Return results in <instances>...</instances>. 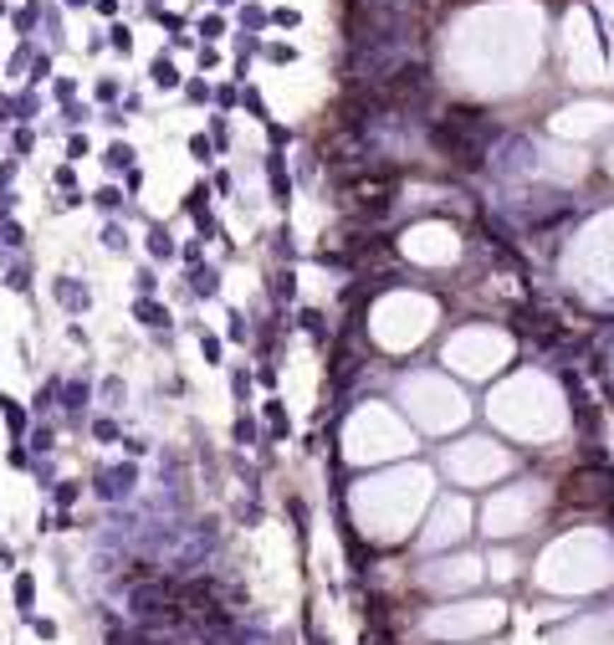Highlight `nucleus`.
<instances>
[{
  "instance_id": "29",
  "label": "nucleus",
  "mask_w": 614,
  "mask_h": 645,
  "mask_svg": "<svg viewBox=\"0 0 614 645\" xmlns=\"http://www.w3.org/2000/svg\"><path fill=\"white\" fill-rule=\"evenodd\" d=\"M200 36H205V41L226 36V21H221V16H205V21H200Z\"/></svg>"
},
{
  "instance_id": "26",
  "label": "nucleus",
  "mask_w": 614,
  "mask_h": 645,
  "mask_svg": "<svg viewBox=\"0 0 614 645\" xmlns=\"http://www.w3.org/2000/svg\"><path fill=\"white\" fill-rule=\"evenodd\" d=\"M57 384H62V379H47V384L36 390V410H52V405H57Z\"/></svg>"
},
{
  "instance_id": "37",
  "label": "nucleus",
  "mask_w": 614,
  "mask_h": 645,
  "mask_svg": "<svg viewBox=\"0 0 614 645\" xmlns=\"http://www.w3.org/2000/svg\"><path fill=\"white\" fill-rule=\"evenodd\" d=\"M272 287H277V297H292V272H277Z\"/></svg>"
},
{
  "instance_id": "5",
  "label": "nucleus",
  "mask_w": 614,
  "mask_h": 645,
  "mask_svg": "<svg viewBox=\"0 0 614 645\" xmlns=\"http://www.w3.org/2000/svg\"><path fill=\"white\" fill-rule=\"evenodd\" d=\"M57 395H62V405H67V415H82L87 400H93V384L87 379H67V384H57Z\"/></svg>"
},
{
  "instance_id": "19",
  "label": "nucleus",
  "mask_w": 614,
  "mask_h": 645,
  "mask_svg": "<svg viewBox=\"0 0 614 645\" xmlns=\"http://www.w3.org/2000/svg\"><path fill=\"white\" fill-rule=\"evenodd\" d=\"M52 446H57V430H52V425H41L36 436H31V446H26V451H36V456H47Z\"/></svg>"
},
{
  "instance_id": "2",
  "label": "nucleus",
  "mask_w": 614,
  "mask_h": 645,
  "mask_svg": "<svg viewBox=\"0 0 614 645\" xmlns=\"http://www.w3.org/2000/svg\"><path fill=\"white\" fill-rule=\"evenodd\" d=\"M52 297H57V308H67V313H87V303H93V292H87L77 277H57Z\"/></svg>"
},
{
  "instance_id": "22",
  "label": "nucleus",
  "mask_w": 614,
  "mask_h": 645,
  "mask_svg": "<svg viewBox=\"0 0 614 645\" xmlns=\"http://www.w3.org/2000/svg\"><path fill=\"white\" fill-rule=\"evenodd\" d=\"M190 154L200 159V164H210V159H215V144H210L205 134H195V139H190Z\"/></svg>"
},
{
  "instance_id": "23",
  "label": "nucleus",
  "mask_w": 614,
  "mask_h": 645,
  "mask_svg": "<svg viewBox=\"0 0 614 645\" xmlns=\"http://www.w3.org/2000/svg\"><path fill=\"white\" fill-rule=\"evenodd\" d=\"M302 328H307V333H313L318 343L328 338V322H323V313H313V308H307V313H302Z\"/></svg>"
},
{
  "instance_id": "36",
  "label": "nucleus",
  "mask_w": 614,
  "mask_h": 645,
  "mask_svg": "<svg viewBox=\"0 0 614 645\" xmlns=\"http://www.w3.org/2000/svg\"><path fill=\"white\" fill-rule=\"evenodd\" d=\"M82 154H87V139L72 134V139H67V159H82Z\"/></svg>"
},
{
  "instance_id": "8",
  "label": "nucleus",
  "mask_w": 614,
  "mask_h": 645,
  "mask_svg": "<svg viewBox=\"0 0 614 645\" xmlns=\"http://www.w3.org/2000/svg\"><path fill=\"white\" fill-rule=\"evenodd\" d=\"M190 292L195 297H215V292H221V272H215V267H195L190 272Z\"/></svg>"
},
{
  "instance_id": "45",
  "label": "nucleus",
  "mask_w": 614,
  "mask_h": 645,
  "mask_svg": "<svg viewBox=\"0 0 614 645\" xmlns=\"http://www.w3.org/2000/svg\"><path fill=\"white\" fill-rule=\"evenodd\" d=\"M67 6H87V0H67Z\"/></svg>"
},
{
  "instance_id": "11",
  "label": "nucleus",
  "mask_w": 614,
  "mask_h": 645,
  "mask_svg": "<svg viewBox=\"0 0 614 645\" xmlns=\"http://www.w3.org/2000/svg\"><path fill=\"white\" fill-rule=\"evenodd\" d=\"M6 287H11V292H31V262H26V256H21V262H11Z\"/></svg>"
},
{
  "instance_id": "28",
  "label": "nucleus",
  "mask_w": 614,
  "mask_h": 645,
  "mask_svg": "<svg viewBox=\"0 0 614 645\" xmlns=\"http://www.w3.org/2000/svg\"><path fill=\"white\" fill-rule=\"evenodd\" d=\"M200 354H205L210 364H221V338H215V333H205V328H200Z\"/></svg>"
},
{
  "instance_id": "30",
  "label": "nucleus",
  "mask_w": 614,
  "mask_h": 645,
  "mask_svg": "<svg viewBox=\"0 0 614 645\" xmlns=\"http://www.w3.org/2000/svg\"><path fill=\"white\" fill-rule=\"evenodd\" d=\"M62 118H67L72 128H82V123H87V108H82V103H62Z\"/></svg>"
},
{
  "instance_id": "7",
  "label": "nucleus",
  "mask_w": 614,
  "mask_h": 645,
  "mask_svg": "<svg viewBox=\"0 0 614 645\" xmlns=\"http://www.w3.org/2000/svg\"><path fill=\"white\" fill-rule=\"evenodd\" d=\"M267 175H272V200L287 205V200H292V180H287V169H282V154L267 159Z\"/></svg>"
},
{
  "instance_id": "14",
  "label": "nucleus",
  "mask_w": 614,
  "mask_h": 645,
  "mask_svg": "<svg viewBox=\"0 0 614 645\" xmlns=\"http://www.w3.org/2000/svg\"><path fill=\"white\" fill-rule=\"evenodd\" d=\"M21 625H31L36 640H57V635H62V625H57V620H47V615H26Z\"/></svg>"
},
{
  "instance_id": "4",
  "label": "nucleus",
  "mask_w": 614,
  "mask_h": 645,
  "mask_svg": "<svg viewBox=\"0 0 614 645\" xmlns=\"http://www.w3.org/2000/svg\"><path fill=\"white\" fill-rule=\"evenodd\" d=\"M11 605H16V615L26 620V615H36V574H26L21 569L16 579H11Z\"/></svg>"
},
{
  "instance_id": "21",
  "label": "nucleus",
  "mask_w": 614,
  "mask_h": 645,
  "mask_svg": "<svg viewBox=\"0 0 614 645\" xmlns=\"http://www.w3.org/2000/svg\"><path fill=\"white\" fill-rule=\"evenodd\" d=\"M11 26H16V36H21V41H26V36H31V26H36V11H31V6H26V11H16V16H11Z\"/></svg>"
},
{
  "instance_id": "20",
  "label": "nucleus",
  "mask_w": 614,
  "mask_h": 645,
  "mask_svg": "<svg viewBox=\"0 0 614 645\" xmlns=\"http://www.w3.org/2000/svg\"><path fill=\"white\" fill-rule=\"evenodd\" d=\"M93 205H98V210H118V205H123V190H113V185H103V190H98V195H93Z\"/></svg>"
},
{
  "instance_id": "17",
  "label": "nucleus",
  "mask_w": 614,
  "mask_h": 645,
  "mask_svg": "<svg viewBox=\"0 0 614 645\" xmlns=\"http://www.w3.org/2000/svg\"><path fill=\"white\" fill-rule=\"evenodd\" d=\"M52 497H57V507H62V512H67V507L82 497V487H77V482H52Z\"/></svg>"
},
{
  "instance_id": "35",
  "label": "nucleus",
  "mask_w": 614,
  "mask_h": 645,
  "mask_svg": "<svg viewBox=\"0 0 614 645\" xmlns=\"http://www.w3.org/2000/svg\"><path fill=\"white\" fill-rule=\"evenodd\" d=\"M11 180H16V159L0 164V195H11Z\"/></svg>"
},
{
  "instance_id": "31",
  "label": "nucleus",
  "mask_w": 614,
  "mask_h": 645,
  "mask_svg": "<svg viewBox=\"0 0 614 645\" xmlns=\"http://www.w3.org/2000/svg\"><path fill=\"white\" fill-rule=\"evenodd\" d=\"M134 287H139V297H149L154 287H159V277H154L149 267H139V277H134Z\"/></svg>"
},
{
  "instance_id": "39",
  "label": "nucleus",
  "mask_w": 614,
  "mask_h": 645,
  "mask_svg": "<svg viewBox=\"0 0 614 645\" xmlns=\"http://www.w3.org/2000/svg\"><path fill=\"white\" fill-rule=\"evenodd\" d=\"M72 93H77V82H72V77H62V82H57V98H62V103H72Z\"/></svg>"
},
{
  "instance_id": "24",
  "label": "nucleus",
  "mask_w": 614,
  "mask_h": 645,
  "mask_svg": "<svg viewBox=\"0 0 614 645\" xmlns=\"http://www.w3.org/2000/svg\"><path fill=\"white\" fill-rule=\"evenodd\" d=\"M6 466H16V471H26L31 466V451L21 446V441H11V451H6Z\"/></svg>"
},
{
  "instance_id": "13",
  "label": "nucleus",
  "mask_w": 614,
  "mask_h": 645,
  "mask_svg": "<svg viewBox=\"0 0 614 645\" xmlns=\"http://www.w3.org/2000/svg\"><path fill=\"white\" fill-rule=\"evenodd\" d=\"M31 149H36V134H31V128H26V123H21V128H16V134H11V159L21 164V159H26V154H31Z\"/></svg>"
},
{
  "instance_id": "42",
  "label": "nucleus",
  "mask_w": 614,
  "mask_h": 645,
  "mask_svg": "<svg viewBox=\"0 0 614 645\" xmlns=\"http://www.w3.org/2000/svg\"><path fill=\"white\" fill-rule=\"evenodd\" d=\"M231 384H236V395H241V400H246V395H251V379H246V374H241V369L231 374Z\"/></svg>"
},
{
  "instance_id": "15",
  "label": "nucleus",
  "mask_w": 614,
  "mask_h": 645,
  "mask_svg": "<svg viewBox=\"0 0 614 645\" xmlns=\"http://www.w3.org/2000/svg\"><path fill=\"white\" fill-rule=\"evenodd\" d=\"M154 82H159V88H180V72H174L169 57H154Z\"/></svg>"
},
{
  "instance_id": "10",
  "label": "nucleus",
  "mask_w": 614,
  "mask_h": 645,
  "mask_svg": "<svg viewBox=\"0 0 614 645\" xmlns=\"http://www.w3.org/2000/svg\"><path fill=\"white\" fill-rule=\"evenodd\" d=\"M103 164H108V169H134V149H128L123 139H113V144L103 149Z\"/></svg>"
},
{
  "instance_id": "33",
  "label": "nucleus",
  "mask_w": 614,
  "mask_h": 645,
  "mask_svg": "<svg viewBox=\"0 0 614 645\" xmlns=\"http://www.w3.org/2000/svg\"><path fill=\"white\" fill-rule=\"evenodd\" d=\"M103 395L108 405H123V379H103Z\"/></svg>"
},
{
  "instance_id": "41",
  "label": "nucleus",
  "mask_w": 614,
  "mask_h": 645,
  "mask_svg": "<svg viewBox=\"0 0 614 645\" xmlns=\"http://www.w3.org/2000/svg\"><path fill=\"white\" fill-rule=\"evenodd\" d=\"M98 98H103V103H113V98H118V82H108V77H103V82H98Z\"/></svg>"
},
{
  "instance_id": "43",
  "label": "nucleus",
  "mask_w": 614,
  "mask_h": 645,
  "mask_svg": "<svg viewBox=\"0 0 614 645\" xmlns=\"http://www.w3.org/2000/svg\"><path fill=\"white\" fill-rule=\"evenodd\" d=\"M0 569H16V553H11V543L0 538Z\"/></svg>"
},
{
  "instance_id": "38",
  "label": "nucleus",
  "mask_w": 614,
  "mask_h": 645,
  "mask_svg": "<svg viewBox=\"0 0 614 645\" xmlns=\"http://www.w3.org/2000/svg\"><path fill=\"white\" fill-rule=\"evenodd\" d=\"M246 108H251L256 118H267V103H261V93H251V88H246Z\"/></svg>"
},
{
  "instance_id": "1",
  "label": "nucleus",
  "mask_w": 614,
  "mask_h": 645,
  "mask_svg": "<svg viewBox=\"0 0 614 645\" xmlns=\"http://www.w3.org/2000/svg\"><path fill=\"white\" fill-rule=\"evenodd\" d=\"M134 482H139V466L134 461H118V466H103L93 477V492L103 502H123V497H134Z\"/></svg>"
},
{
  "instance_id": "32",
  "label": "nucleus",
  "mask_w": 614,
  "mask_h": 645,
  "mask_svg": "<svg viewBox=\"0 0 614 645\" xmlns=\"http://www.w3.org/2000/svg\"><path fill=\"white\" fill-rule=\"evenodd\" d=\"M246 333H251V322H246V313H231V338L241 343V338H246Z\"/></svg>"
},
{
  "instance_id": "25",
  "label": "nucleus",
  "mask_w": 614,
  "mask_h": 645,
  "mask_svg": "<svg viewBox=\"0 0 614 645\" xmlns=\"http://www.w3.org/2000/svg\"><path fill=\"white\" fill-rule=\"evenodd\" d=\"M93 441H103V446H108V441H118V420H108V415L93 420Z\"/></svg>"
},
{
  "instance_id": "12",
  "label": "nucleus",
  "mask_w": 614,
  "mask_h": 645,
  "mask_svg": "<svg viewBox=\"0 0 614 645\" xmlns=\"http://www.w3.org/2000/svg\"><path fill=\"white\" fill-rule=\"evenodd\" d=\"M149 251L159 256V262H169V256H174V236L164 226H149Z\"/></svg>"
},
{
  "instance_id": "3",
  "label": "nucleus",
  "mask_w": 614,
  "mask_h": 645,
  "mask_svg": "<svg viewBox=\"0 0 614 645\" xmlns=\"http://www.w3.org/2000/svg\"><path fill=\"white\" fill-rule=\"evenodd\" d=\"M0 415H6V430H11V441H26V436H31V410H26L21 400L0 395Z\"/></svg>"
},
{
  "instance_id": "9",
  "label": "nucleus",
  "mask_w": 614,
  "mask_h": 645,
  "mask_svg": "<svg viewBox=\"0 0 614 645\" xmlns=\"http://www.w3.org/2000/svg\"><path fill=\"white\" fill-rule=\"evenodd\" d=\"M36 108H41V98H36L31 88H26V93H16V98H11V123H31V118H36Z\"/></svg>"
},
{
  "instance_id": "18",
  "label": "nucleus",
  "mask_w": 614,
  "mask_h": 645,
  "mask_svg": "<svg viewBox=\"0 0 614 645\" xmlns=\"http://www.w3.org/2000/svg\"><path fill=\"white\" fill-rule=\"evenodd\" d=\"M103 246H108V251H128V231H123L118 221H108V226H103Z\"/></svg>"
},
{
  "instance_id": "34",
  "label": "nucleus",
  "mask_w": 614,
  "mask_h": 645,
  "mask_svg": "<svg viewBox=\"0 0 614 645\" xmlns=\"http://www.w3.org/2000/svg\"><path fill=\"white\" fill-rule=\"evenodd\" d=\"M108 41H113V52H128V47H134V36H128V26H113V36H108Z\"/></svg>"
},
{
  "instance_id": "44",
  "label": "nucleus",
  "mask_w": 614,
  "mask_h": 645,
  "mask_svg": "<svg viewBox=\"0 0 614 645\" xmlns=\"http://www.w3.org/2000/svg\"><path fill=\"white\" fill-rule=\"evenodd\" d=\"M0 123H11V98L0 93Z\"/></svg>"
},
{
  "instance_id": "27",
  "label": "nucleus",
  "mask_w": 614,
  "mask_h": 645,
  "mask_svg": "<svg viewBox=\"0 0 614 645\" xmlns=\"http://www.w3.org/2000/svg\"><path fill=\"white\" fill-rule=\"evenodd\" d=\"M236 441H241V446H256V420H251V415L236 420Z\"/></svg>"
},
{
  "instance_id": "6",
  "label": "nucleus",
  "mask_w": 614,
  "mask_h": 645,
  "mask_svg": "<svg viewBox=\"0 0 614 645\" xmlns=\"http://www.w3.org/2000/svg\"><path fill=\"white\" fill-rule=\"evenodd\" d=\"M134 318L144 322V328L169 333V308H164V303H154V297H139V303H134Z\"/></svg>"
},
{
  "instance_id": "40",
  "label": "nucleus",
  "mask_w": 614,
  "mask_h": 645,
  "mask_svg": "<svg viewBox=\"0 0 614 645\" xmlns=\"http://www.w3.org/2000/svg\"><path fill=\"white\" fill-rule=\"evenodd\" d=\"M267 21V11H256V6H246V16H241V26H261Z\"/></svg>"
},
{
  "instance_id": "16",
  "label": "nucleus",
  "mask_w": 614,
  "mask_h": 645,
  "mask_svg": "<svg viewBox=\"0 0 614 645\" xmlns=\"http://www.w3.org/2000/svg\"><path fill=\"white\" fill-rule=\"evenodd\" d=\"M31 57H36V47H31V41H21V47H16V57L6 62V72H11V77H21V72L31 67Z\"/></svg>"
}]
</instances>
